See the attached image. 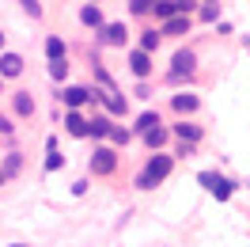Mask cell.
<instances>
[{
    "instance_id": "29",
    "label": "cell",
    "mask_w": 250,
    "mask_h": 247,
    "mask_svg": "<svg viewBox=\"0 0 250 247\" xmlns=\"http://www.w3.org/2000/svg\"><path fill=\"white\" fill-rule=\"evenodd\" d=\"M174 156H193V145H189V141H182V145L174 148Z\"/></svg>"
},
{
    "instance_id": "3",
    "label": "cell",
    "mask_w": 250,
    "mask_h": 247,
    "mask_svg": "<svg viewBox=\"0 0 250 247\" xmlns=\"http://www.w3.org/2000/svg\"><path fill=\"white\" fill-rule=\"evenodd\" d=\"M197 183H201L216 201H228L235 194V183H231V179H224V175H216V171H201V175H197Z\"/></svg>"
},
{
    "instance_id": "12",
    "label": "cell",
    "mask_w": 250,
    "mask_h": 247,
    "mask_svg": "<svg viewBox=\"0 0 250 247\" xmlns=\"http://www.w3.org/2000/svg\"><path fill=\"white\" fill-rule=\"evenodd\" d=\"M99 103L110 110V118H122L125 110H129V103H125V95H122V92H103V99H99Z\"/></svg>"
},
{
    "instance_id": "14",
    "label": "cell",
    "mask_w": 250,
    "mask_h": 247,
    "mask_svg": "<svg viewBox=\"0 0 250 247\" xmlns=\"http://www.w3.org/2000/svg\"><path fill=\"white\" fill-rule=\"evenodd\" d=\"M12 110L19 118H34V95L31 92H16L12 95Z\"/></svg>"
},
{
    "instance_id": "24",
    "label": "cell",
    "mask_w": 250,
    "mask_h": 247,
    "mask_svg": "<svg viewBox=\"0 0 250 247\" xmlns=\"http://www.w3.org/2000/svg\"><path fill=\"white\" fill-rule=\"evenodd\" d=\"M129 137H133V129H125V125H114V129H110V141H114V145H129Z\"/></svg>"
},
{
    "instance_id": "13",
    "label": "cell",
    "mask_w": 250,
    "mask_h": 247,
    "mask_svg": "<svg viewBox=\"0 0 250 247\" xmlns=\"http://www.w3.org/2000/svg\"><path fill=\"white\" fill-rule=\"evenodd\" d=\"M64 129H68L72 137H87V118H83L80 110H64Z\"/></svg>"
},
{
    "instance_id": "10",
    "label": "cell",
    "mask_w": 250,
    "mask_h": 247,
    "mask_svg": "<svg viewBox=\"0 0 250 247\" xmlns=\"http://www.w3.org/2000/svg\"><path fill=\"white\" fill-rule=\"evenodd\" d=\"M80 23H83V27H91V31H103V27H106L103 8H99V4H83V8H80Z\"/></svg>"
},
{
    "instance_id": "19",
    "label": "cell",
    "mask_w": 250,
    "mask_h": 247,
    "mask_svg": "<svg viewBox=\"0 0 250 247\" xmlns=\"http://www.w3.org/2000/svg\"><path fill=\"white\" fill-rule=\"evenodd\" d=\"M156 125H163V122H159V114H156V110H144L141 118H137V125H133V133H148V129H156Z\"/></svg>"
},
{
    "instance_id": "5",
    "label": "cell",
    "mask_w": 250,
    "mask_h": 247,
    "mask_svg": "<svg viewBox=\"0 0 250 247\" xmlns=\"http://www.w3.org/2000/svg\"><path fill=\"white\" fill-rule=\"evenodd\" d=\"M152 69H156V65H152V53H144L141 46L137 49H129V73H133V76H152Z\"/></svg>"
},
{
    "instance_id": "30",
    "label": "cell",
    "mask_w": 250,
    "mask_h": 247,
    "mask_svg": "<svg viewBox=\"0 0 250 247\" xmlns=\"http://www.w3.org/2000/svg\"><path fill=\"white\" fill-rule=\"evenodd\" d=\"M12 129H16V125H12L8 118H4V114H0V133H12Z\"/></svg>"
},
{
    "instance_id": "35",
    "label": "cell",
    "mask_w": 250,
    "mask_h": 247,
    "mask_svg": "<svg viewBox=\"0 0 250 247\" xmlns=\"http://www.w3.org/2000/svg\"><path fill=\"white\" fill-rule=\"evenodd\" d=\"M0 92H4V80H0Z\"/></svg>"
},
{
    "instance_id": "1",
    "label": "cell",
    "mask_w": 250,
    "mask_h": 247,
    "mask_svg": "<svg viewBox=\"0 0 250 247\" xmlns=\"http://www.w3.org/2000/svg\"><path fill=\"white\" fill-rule=\"evenodd\" d=\"M174 168V156L171 152H156L148 164H144V171L137 175V190H152V186H159L167 175H171Z\"/></svg>"
},
{
    "instance_id": "27",
    "label": "cell",
    "mask_w": 250,
    "mask_h": 247,
    "mask_svg": "<svg viewBox=\"0 0 250 247\" xmlns=\"http://www.w3.org/2000/svg\"><path fill=\"white\" fill-rule=\"evenodd\" d=\"M64 160H61V152H57V148H49V160H46V171H57L61 168Z\"/></svg>"
},
{
    "instance_id": "6",
    "label": "cell",
    "mask_w": 250,
    "mask_h": 247,
    "mask_svg": "<svg viewBox=\"0 0 250 247\" xmlns=\"http://www.w3.org/2000/svg\"><path fill=\"white\" fill-rule=\"evenodd\" d=\"M61 103L68 110H80L83 103H91V88H76V84H68V88L61 92Z\"/></svg>"
},
{
    "instance_id": "15",
    "label": "cell",
    "mask_w": 250,
    "mask_h": 247,
    "mask_svg": "<svg viewBox=\"0 0 250 247\" xmlns=\"http://www.w3.org/2000/svg\"><path fill=\"white\" fill-rule=\"evenodd\" d=\"M197 103H201V99H197V95H189V92H178V95L171 99V107L178 110L182 118H186V114H193V110H197Z\"/></svg>"
},
{
    "instance_id": "8",
    "label": "cell",
    "mask_w": 250,
    "mask_h": 247,
    "mask_svg": "<svg viewBox=\"0 0 250 247\" xmlns=\"http://www.w3.org/2000/svg\"><path fill=\"white\" fill-rule=\"evenodd\" d=\"M19 73H23V57L12 53V49H4L0 53V80H16Z\"/></svg>"
},
{
    "instance_id": "2",
    "label": "cell",
    "mask_w": 250,
    "mask_h": 247,
    "mask_svg": "<svg viewBox=\"0 0 250 247\" xmlns=\"http://www.w3.org/2000/svg\"><path fill=\"white\" fill-rule=\"evenodd\" d=\"M87 168H91V175H99V179H103V175H114V171H118V152H114L110 145H95Z\"/></svg>"
},
{
    "instance_id": "25",
    "label": "cell",
    "mask_w": 250,
    "mask_h": 247,
    "mask_svg": "<svg viewBox=\"0 0 250 247\" xmlns=\"http://www.w3.org/2000/svg\"><path fill=\"white\" fill-rule=\"evenodd\" d=\"M197 16H201L205 23H212V19L220 16V4H205V8H197Z\"/></svg>"
},
{
    "instance_id": "23",
    "label": "cell",
    "mask_w": 250,
    "mask_h": 247,
    "mask_svg": "<svg viewBox=\"0 0 250 247\" xmlns=\"http://www.w3.org/2000/svg\"><path fill=\"white\" fill-rule=\"evenodd\" d=\"M49 76H53V80H64V76H68V57H61V61H49Z\"/></svg>"
},
{
    "instance_id": "26",
    "label": "cell",
    "mask_w": 250,
    "mask_h": 247,
    "mask_svg": "<svg viewBox=\"0 0 250 247\" xmlns=\"http://www.w3.org/2000/svg\"><path fill=\"white\" fill-rule=\"evenodd\" d=\"M19 4H23V12H27V16L42 19V4H38V0H19Z\"/></svg>"
},
{
    "instance_id": "32",
    "label": "cell",
    "mask_w": 250,
    "mask_h": 247,
    "mask_svg": "<svg viewBox=\"0 0 250 247\" xmlns=\"http://www.w3.org/2000/svg\"><path fill=\"white\" fill-rule=\"evenodd\" d=\"M4 179H8V175H4V171H0V186H4Z\"/></svg>"
},
{
    "instance_id": "16",
    "label": "cell",
    "mask_w": 250,
    "mask_h": 247,
    "mask_svg": "<svg viewBox=\"0 0 250 247\" xmlns=\"http://www.w3.org/2000/svg\"><path fill=\"white\" fill-rule=\"evenodd\" d=\"M159 34H189V16H171V19H163V31Z\"/></svg>"
},
{
    "instance_id": "11",
    "label": "cell",
    "mask_w": 250,
    "mask_h": 247,
    "mask_svg": "<svg viewBox=\"0 0 250 247\" xmlns=\"http://www.w3.org/2000/svg\"><path fill=\"white\" fill-rule=\"evenodd\" d=\"M110 129H114V118L110 114H95L91 122H87V137L103 141V137H110Z\"/></svg>"
},
{
    "instance_id": "31",
    "label": "cell",
    "mask_w": 250,
    "mask_h": 247,
    "mask_svg": "<svg viewBox=\"0 0 250 247\" xmlns=\"http://www.w3.org/2000/svg\"><path fill=\"white\" fill-rule=\"evenodd\" d=\"M0 53H4V31H0Z\"/></svg>"
},
{
    "instance_id": "21",
    "label": "cell",
    "mask_w": 250,
    "mask_h": 247,
    "mask_svg": "<svg viewBox=\"0 0 250 247\" xmlns=\"http://www.w3.org/2000/svg\"><path fill=\"white\" fill-rule=\"evenodd\" d=\"M159 38H163L159 31H141V49H144V53H156V49H159Z\"/></svg>"
},
{
    "instance_id": "33",
    "label": "cell",
    "mask_w": 250,
    "mask_h": 247,
    "mask_svg": "<svg viewBox=\"0 0 250 247\" xmlns=\"http://www.w3.org/2000/svg\"><path fill=\"white\" fill-rule=\"evenodd\" d=\"M205 4H220V0H205Z\"/></svg>"
},
{
    "instance_id": "9",
    "label": "cell",
    "mask_w": 250,
    "mask_h": 247,
    "mask_svg": "<svg viewBox=\"0 0 250 247\" xmlns=\"http://www.w3.org/2000/svg\"><path fill=\"white\" fill-rule=\"evenodd\" d=\"M201 125L197 122H189V118H178V122H174V137L178 141H189V145H197V141H201Z\"/></svg>"
},
{
    "instance_id": "17",
    "label": "cell",
    "mask_w": 250,
    "mask_h": 247,
    "mask_svg": "<svg viewBox=\"0 0 250 247\" xmlns=\"http://www.w3.org/2000/svg\"><path fill=\"white\" fill-rule=\"evenodd\" d=\"M46 57H49V61H61V57H68V46H64L61 34H49V38H46Z\"/></svg>"
},
{
    "instance_id": "4",
    "label": "cell",
    "mask_w": 250,
    "mask_h": 247,
    "mask_svg": "<svg viewBox=\"0 0 250 247\" xmlns=\"http://www.w3.org/2000/svg\"><path fill=\"white\" fill-rule=\"evenodd\" d=\"M197 69V53L193 49H178L171 57V80H182V76H189Z\"/></svg>"
},
{
    "instance_id": "22",
    "label": "cell",
    "mask_w": 250,
    "mask_h": 247,
    "mask_svg": "<svg viewBox=\"0 0 250 247\" xmlns=\"http://www.w3.org/2000/svg\"><path fill=\"white\" fill-rule=\"evenodd\" d=\"M156 4H159V0H129V12H133V16H148Z\"/></svg>"
},
{
    "instance_id": "28",
    "label": "cell",
    "mask_w": 250,
    "mask_h": 247,
    "mask_svg": "<svg viewBox=\"0 0 250 247\" xmlns=\"http://www.w3.org/2000/svg\"><path fill=\"white\" fill-rule=\"evenodd\" d=\"M19 164H23V160H19V152H12V156H8V164H4V175H16Z\"/></svg>"
},
{
    "instance_id": "20",
    "label": "cell",
    "mask_w": 250,
    "mask_h": 247,
    "mask_svg": "<svg viewBox=\"0 0 250 247\" xmlns=\"http://www.w3.org/2000/svg\"><path fill=\"white\" fill-rule=\"evenodd\" d=\"M152 12H156V19H159V23H163V19L178 16V0H159V4H156V8H152Z\"/></svg>"
},
{
    "instance_id": "18",
    "label": "cell",
    "mask_w": 250,
    "mask_h": 247,
    "mask_svg": "<svg viewBox=\"0 0 250 247\" xmlns=\"http://www.w3.org/2000/svg\"><path fill=\"white\" fill-rule=\"evenodd\" d=\"M144 137V145H148V148H163V145H167V129H163V125H156V129H148V133H141Z\"/></svg>"
},
{
    "instance_id": "7",
    "label": "cell",
    "mask_w": 250,
    "mask_h": 247,
    "mask_svg": "<svg viewBox=\"0 0 250 247\" xmlns=\"http://www.w3.org/2000/svg\"><path fill=\"white\" fill-rule=\"evenodd\" d=\"M125 38H129V27H125V23H106V27L99 31V42H103V46H125Z\"/></svg>"
},
{
    "instance_id": "36",
    "label": "cell",
    "mask_w": 250,
    "mask_h": 247,
    "mask_svg": "<svg viewBox=\"0 0 250 247\" xmlns=\"http://www.w3.org/2000/svg\"><path fill=\"white\" fill-rule=\"evenodd\" d=\"M87 4H99V0H87Z\"/></svg>"
},
{
    "instance_id": "34",
    "label": "cell",
    "mask_w": 250,
    "mask_h": 247,
    "mask_svg": "<svg viewBox=\"0 0 250 247\" xmlns=\"http://www.w3.org/2000/svg\"><path fill=\"white\" fill-rule=\"evenodd\" d=\"M12 247H27V244H12Z\"/></svg>"
}]
</instances>
